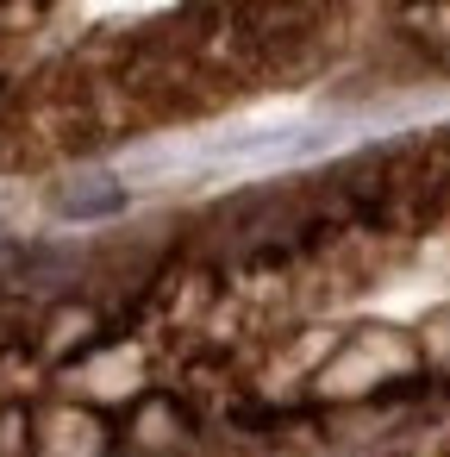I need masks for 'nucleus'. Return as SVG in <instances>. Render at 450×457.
Instances as JSON below:
<instances>
[{"label":"nucleus","mask_w":450,"mask_h":457,"mask_svg":"<svg viewBox=\"0 0 450 457\" xmlns=\"http://www.w3.org/2000/svg\"><path fill=\"white\" fill-rule=\"evenodd\" d=\"M119 207H126V195L107 176H82V182H70L57 195V213L63 220H101V213H119Z\"/></svg>","instance_id":"nucleus-1"},{"label":"nucleus","mask_w":450,"mask_h":457,"mask_svg":"<svg viewBox=\"0 0 450 457\" xmlns=\"http://www.w3.org/2000/svg\"><path fill=\"white\" fill-rule=\"evenodd\" d=\"M0 251H7V232H0Z\"/></svg>","instance_id":"nucleus-2"}]
</instances>
